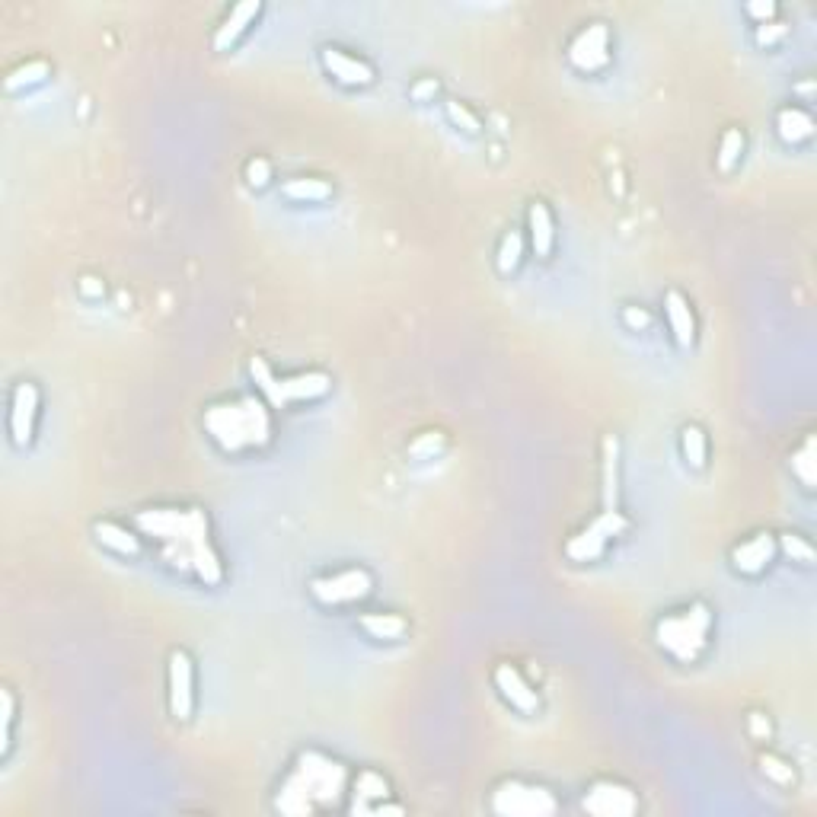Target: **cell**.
<instances>
[{
    "label": "cell",
    "mask_w": 817,
    "mask_h": 817,
    "mask_svg": "<svg viewBox=\"0 0 817 817\" xmlns=\"http://www.w3.org/2000/svg\"><path fill=\"white\" fill-rule=\"evenodd\" d=\"M141 537L154 543L160 562L173 572H189L205 588H218L224 581V559L211 537L208 511L198 505H157L135 514Z\"/></svg>",
    "instance_id": "cell-1"
},
{
    "label": "cell",
    "mask_w": 817,
    "mask_h": 817,
    "mask_svg": "<svg viewBox=\"0 0 817 817\" xmlns=\"http://www.w3.org/2000/svg\"><path fill=\"white\" fill-rule=\"evenodd\" d=\"M348 786H352V773L342 760L323 750H300L291 773L281 779L275 808L291 817L339 808Z\"/></svg>",
    "instance_id": "cell-2"
},
{
    "label": "cell",
    "mask_w": 817,
    "mask_h": 817,
    "mask_svg": "<svg viewBox=\"0 0 817 817\" xmlns=\"http://www.w3.org/2000/svg\"><path fill=\"white\" fill-rule=\"evenodd\" d=\"M205 435L224 454H249L272 441V406L262 396H233L202 412Z\"/></svg>",
    "instance_id": "cell-3"
},
{
    "label": "cell",
    "mask_w": 817,
    "mask_h": 817,
    "mask_svg": "<svg viewBox=\"0 0 817 817\" xmlns=\"http://www.w3.org/2000/svg\"><path fill=\"white\" fill-rule=\"evenodd\" d=\"M715 613L706 600H693L683 610L664 613L655 623V642L664 655H671L677 664H696L703 658L712 639Z\"/></svg>",
    "instance_id": "cell-4"
},
{
    "label": "cell",
    "mask_w": 817,
    "mask_h": 817,
    "mask_svg": "<svg viewBox=\"0 0 817 817\" xmlns=\"http://www.w3.org/2000/svg\"><path fill=\"white\" fill-rule=\"evenodd\" d=\"M249 377H253L259 396L272 409H288L300 403H313V399H323L332 390V377L326 371H300L291 377H278L272 371V364L265 358H249Z\"/></svg>",
    "instance_id": "cell-5"
},
{
    "label": "cell",
    "mask_w": 817,
    "mask_h": 817,
    "mask_svg": "<svg viewBox=\"0 0 817 817\" xmlns=\"http://www.w3.org/2000/svg\"><path fill=\"white\" fill-rule=\"evenodd\" d=\"M492 811L502 817H549L559 811L556 795L524 779H505L492 792Z\"/></svg>",
    "instance_id": "cell-6"
},
{
    "label": "cell",
    "mask_w": 817,
    "mask_h": 817,
    "mask_svg": "<svg viewBox=\"0 0 817 817\" xmlns=\"http://www.w3.org/2000/svg\"><path fill=\"white\" fill-rule=\"evenodd\" d=\"M626 530H629V518L623 511H600L588 527H581L575 537H569V543H565V556H569L572 562H594L604 556L607 546L616 537H623Z\"/></svg>",
    "instance_id": "cell-7"
},
{
    "label": "cell",
    "mask_w": 817,
    "mask_h": 817,
    "mask_svg": "<svg viewBox=\"0 0 817 817\" xmlns=\"http://www.w3.org/2000/svg\"><path fill=\"white\" fill-rule=\"evenodd\" d=\"M374 591V575L358 565V569H342L332 572L323 578L310 581V597L323 607H345V604H358V600L371 597Z\"/></svg>",
    "instance_id": "cell-8"
},
{
    "label": "cell",
    "mask_w": 817,
    "mask_h": 817,
    "mask_svg": "<svg viewBox=\"0 0 817 817\" xmlns=\"http://www.w3.org/2000/svg\"><path fill=\"white\" fill-rule=\"evenodd\" d=\"M166 699L176 722H189L195 712V664L186 648H173L166 658Z\"/></svg>",
    "instance_id": "cell-9"
},
{
    "label": "cell",
    "mask_w": 817,
    "mask_h": 817,
    "mask_svg": "<svg viewBox=\"0 0 817 817\" xmlns=\"http://www.w3.org/2000/svg\"><path fill=\"white\" fill-rule=\"evenodd\" d=\"M610 26L607 23H588L575 32V39L569 42V64L581 74H600L610 64Z\"/></svg>",
    "instance_id": "cell-10"
},
{
    "label": "cell",
    "mask_w": 817,
    "mask_h": 817,
    "mask_svg": "<svg viewBox=\"0 0 817 817\" xmlns=\"http://www.w3.org/2000/svg\"><path fill=\"white\" fill-rule=\"evenodd\" d=\"M42 409V393L32 380L13 383L10 390V441L16 447H29L36 438V422Z\"/></svg>",
    "instance_id": "cell-11"
},
{
    "label": "cell",
    "mask_w": 817,
    "mask_h": 817,
    "mask_svg": "<svg viewBox=\"0 0 817 817\" xmlns=\"http://www.w3.org/2000/svg\"><path fill=\"white\" fill-rule=\"evenodd\" d=\"M581 808L594 817H632L639 811V795L616 779H594L581 798Z\"/></svg>",
    "instance_id": "cell-12"
},
{
    "label": "cell",
    "mask_w": 817,
    "mask_h": 817,
    "mask_svg": "<svg viewBox=\"0 0 817 817\" xmlns=\"http://www.w3.org/2000/svg\"><path fill=\"white\" fill-rule=\"evenodd\" d=\"M320 61H323L326 74L336 83H342V87H355V90L358 87H371L374 77H377L371 61L345 52V48H339V45H323L320 48Z\"/></svg>",
    "instance_id": "cell-13"
},
{
    "label": "cell",
    "mask_w": 817,
    "mask_h": 817,
    "mask_svg": "<svg viewBox=\"0 0 817 817\" xmlns=\"http://www.w3.org/2000/svg\"><path fill=\"white\" fill-rule=\"evenodd\" d=\"M492 683H495L498 696H502L511 709H518L521 715H537L540 712L537 690L530 687V683L524 680V674L514 668V664H498V668L492 671Z\"/></svg>",
    "instance_id": "cell-14"
},
{
    "label": "cell",
    "mask_w": 817,
    "mask_h": 817,
    "mask_svg": "<svg viewBox=\"0 0 817 817\" xmlns=\"http://www.w3.org/2000/svg\"><path fill=\"white\" fill-rule=\"evenodd\" d=\"M776 537L770 530H760L754 537L741 540L735 549H731V569L741 575H760L770 569V562L776 559Z\"/></svg>",
    "instance_id": "cell-15"
},
{
    "label": "cell",
    "mask_w": 817,
    "mask_h": 817,
    "mask_svg": "<svg viewBox=\"0 0 817 817\" xmlns=\"http://www.w3.org/2000/svg\"><path fill=\"white\" fill-rule=\"evenodd\" d=\"M259 13H262V0H240V4H233L230 13L218 23V29H214V36H211L214 52H230V48L249 32V26L259 20Z\"/></svg>",
    "instance_id": "cell-16"
},
{
    "label": "cell",
    "mask_w": 817,
    "mask_h": 817,
    "mask_svg": "<svg viewBox=\"0 0 817 817\" xmlns=\"http://www.w3.org/2000/svg\"><path fill=\"white\" fill-rule=\"evenodd\" d=\"M600 450V511H620V441L607 435Z\"/></svg>",
    "instance_id": "cell-17"
},
{
    "label": "cell",
    "mask_w": 817,
    "mask_h": 817,
    "mask_svg": "<svg viewBox=\"0 0 817 817\" xmlns=\"http://www.w3.org/2000/svg\"><path fill=\"white\" fill-rule=\"evenodd\" d=\"M527 240L537 259H549L556 246V221L546 202H530L527 208Z\"/></svg>",
    "instance_id": "cell-18"
},
{
    "label": "cell",
    "mask_w": 817,
    "mask_h": 817,
    "mask_svg": "<svg viewBox=\"0 0 817 817\" xmlns=\"http://www.w3.org/2000/svg\"><path fill=\"white\" fill-rule=\"evenodd\" d=\"M664 320H668V329L680 348H690L696 342V316H693L690 300L680 291L664 294Z\"/></svg>",
    "instance_id": "cell-19"
},
{
    "label": "cell",
    "mask_w": 817,
    "mask_h": 817,
    "mask_svg": "<svg viewBox=\"0 0 817 817\" xmlns=\"http://www.w3.org/2000/svg\"><path fill=\"white\" fill-rule=\"evenodd\" d=\"M93 537L99 546L112 549L115 556H128V559H138L141 556V537L135 530H128L125 524H115V521H96L93 524Z\"/></svg>",
    "instance_id": "cell-20"
},
{
    "label": "cell",
    "mask_w": 817,
    "mask_h": 817,
    "mask_svg": "<svg viewBox=\"0 0 817 817\" xmlns=\"http://www.w3.org/2000/svg\"><path fill=\"white\" fill-rule=\"evenodd\" d=\"M776 135L782 144H802L814 135V119L802 106H782L776 112Z\"/></svg>",
    "instance_id": "cell-21"
},
{
    "label": "cell",
    "mask_w": 817,
    "mask_h": 817,
    "mask_svg": "<svg viewBox=\"0 0 817 817\" xmlns=\"http://www.w3.org/2000/svg\"><path fill=\"white\" fill-rule=\"evenodd\" d=\"M358 626L368 632L374 642H403L409 636V623L399 613H364Z\"/></svg>",
    "instance_id": "cell-22"
},
{
    "label": "cell",
    "mask_w": 817,
    "mask_h": 817,
    "mask_svg": "<svg viewBox=\"0 0 817 817\" xmlns=\"http://www.w3.org/2000/svg\"><path fill=\"white\" fill-rule=\"evenodd\" d=\"M281 195L291 198V202H326V198H332V186L326 179L320 176H294L288 182H281Z\"/></svg>",
    "instance_id": "cell-23"
},
{
    "label": "cell",
    "mask_w": 817,
    "mask_h": 817,
    "mask_svg": "<svg viewBox=\"0 0 817 817\" xmlns=\"http://www.w3.org/2000/svg\"><path fill=\"white\" fill-rule=\"evenodd\" d=\"M680 454L687 460L690 470H706V460H709V441H706V431L699 425H683L680 431Z\"/></svg>",
    "instance_id": "cell-24"
},
{
    "label": "cell",
    "mask_w": 817,
    "mask_h": 817,
    "mask_svg": "<svg viewBox=\"0 0 817 817\" xmlns=\"http://www.w3.org/2000/svg\"><path fill=\"white\" fill-rule=\"evenodd\" d=\"M48 74H52V64H48L45 58L23 61L20 68H13V71L4 77V90H7V93H20V90H26V87H36V83H42Z\"/></svg>",
    "instance_id": "cell-25"
},
{
    "label": "cell",
    "mask_w": 817,
    "mask_h": 817,
    "mask_svg": "<svg viewBox=\"0 0 817 817\" xmlns=\"http://www.w3.org/2000/svg\"><path fill=\"white\" fill-rule=\"evenodd\" d=\"M524 262V233L521 230H508L502 243H498V253H495V265L502 275H514L521 269Z\"/></svg>",
    "instance_id": "cell-26"
},
{
    "label": "cell",
    "mask_w": 817,
    "mask_h": 817,
    "mask_svg": "<svg viewBox=\"0 0 817 817\" xmlns=\"http://www.w3.org/2000/svg\"><path fill=\"white\" fill-rule=\"evenodd\" d=\"M744 147H747V138L741 128H728L722 141H719V154H715V166H719V173H731L735 166L741 163L744 157Z\"/></svg>",
    "instance_id": "cell-27"
},
{
    "label": "cell",
    "mask_w": 817,
    "mask_h": 817,
    "mask_svg": "<svg viewBox=\"0 0 817 817\" xmlns=\"http://www.w3.org/2000/svg\"><path fill=\"white\" fill-rule=\"evenodd\" d=\"M352 789H355V798H387L390 795V782L383 779L380 773H374V770H361L352 779Z\"/></svg>",
    "instance_id": "cell-28"
},
{
    "label": "cell",
    "mask_w": 817,
    "mask_h": 817,
    "mask_svg": "<svg viewBox=\"0 0 817 817\" xmlns=\"http://www.w3.org/2000/svg\"><path fill=\"white\" fill-rule=\"evenodd\" d=\"M760 773L766 779H773L776 786H792V782H795L792 763L786 757H779V754H760Z\"/></svg>",
    "instance_id": "cell-29"
},
{
    "label": "cell",
    "mask_w": 817,
    "mask_h": 817,
    "mask_svg": "<svg viewBox=\"0 0 817 817\" xmlns=\"http://www.w3.org/2000/svg\"><path fill=\"white\" fill-rule=\"evenodd\" d=\"M444 112H447V119L454 122L460 131H466V135H479V131H482L479 115L470 106H466V103H460V99H447Z\"/></svg>",
    "instance_id": "cell-30"
},
{
    "label": "cell",
    "mask_w": 817,
    "mask_h": 817,
    "mask_svg": "<svg viewBox=\"0 0 817 817\" xmlns=\"http://www.w3.org/2000/svg\"><path fill=\"white\" fill-rule=\"evenodd\" d=\"M0 754H10V747H13V722H16V699L10 690L0 693Z\"/></svg>",
    "instance_id": "cell-31"
},
{
    "label": "cell",
    "mask_w": 817,
    "mask_h": 817,
    "mask_svg": "<svg viewBox=\"0 0 817 817\" xmlns=\"http://www.w3.org/2000/svg\"><path fill=\"white\" fill-rule=\"evenodd\" d=\"M792 473L798 476V482H802L805 489H814V438H808L792 454Z\"/></svg>",
    "instance_id": "cell-32"
},
{
    "label": "cell",
    "mask_w": 817,
    "mask_h": 817,
    "mask_svg": "<svg viewBox=\"0 0 817 817\" xmlns=\"http://www.w3.org/2000/svg\"><path fill=\"white\" fill-rule=\"evenodd\" d=\"M776 546H779L782 553H786L792 562H802V565H811V562H814V546L802 537V533H782Z\"/></svg>",
    "instance_id": "cell-33"
},
{
    "label": "cell",
    "mask_w": 817,
    "mask_h": 817,
    "mask_svg": "<svg viewBox=\"0 0 817 817\" xmlns=\"http://www.w3.org/2000/svg\"><path fill=\"white\" fill-rule=\"evenodd\" d=\"M786 36H789V26H786V23H779V20L754 26V39H757L760 48H773L776 42H782Z\"/></svg>",
    "instance_id": "cell-34"
},
{
    "label": "cell",
    "mask_w": 817,
    "mask_h": 817,
    "mask_svg": "<svg viewBox=\"0 0 817 817\" xmlns=\"http://www.w3.org/2000/svg\"><path fill=\"white\" fill-rule=\"evenodd\" d=\"M269 179H272V163L265 157H253L246 163V182L253 189H265L269 186Z\"/></svg>",
    "instance_id": "cell-35"
},
{
    "label": "cell",
    "mask_w": 817,
    "mask_h": 817,
    "mask_svg": "<svg viewBox=\"0 0 817 817\" xmlns=\"http://www.w3.org/2000/svg\"><path fill=\"white\" fill-rule=\"evenodd\" d=\"M744 13L750 16V20H754V26L773 23L776 13H779V4H776V0H766V4H744Z\"/></svg>",
    "instance_id": "cell-36"
},
{
    "label": "cell",
    "mask_w": 817,
    "mask_h": 817,
    "mask_svg": "<svg viewBox=\"0 0 817 817\" xmlns=\"http://www.w3.org/2000/svg\"><path fill=\"white\" fill-rule=\"evenodd\" d=\"M438 93H441L438 77H422V80H415L412 87H409V96L419 99V103H428V99H435Z\"/></svg>",
    "instance_id": "cell-37"
},
{
    "label": "cell",
    "mask_w": 817,
    "mask_h": 817,
    "mask_svg": "<svg viewBox=\"0 0 817 817\" xmlns=\"http://www.w3.org/2000/svg\"><path fill=\"white\" fill-rule=\"evenodd\" d=\"M623 323L629 329H648L652 326V316H648L642 307H623Z\"/></svg>",
    "instance_id": "cell-38"
},
{
    "label": "cell",
    "mask_w": 817,
    "mask_h": 817,
    "mask_svg": "<svg viewBox=\"0 0 817 817\" xmlns=\"http://www.w3.org/2000/svg\"><path fill=\"white\" fill-rule=\"evenodd\" d=\"M77 291H80L83 297L96 300V297H103V294H106V285H103L99 278H93V275H83V278L77 281Z\"/></svg>",
    "instance_id": "cell-39"
},
{
    "label": "cell",
    "mask_w": 817,
    "mask_h": 817,
    "mask_svg": "<svg viewBox=\"0 0 817 817\" xmlns=\"http://www.w3.org/2000/svg\"><path fill=\"white\" fill-rule=\"evenodd\" d=\"M747 725H750V735H754L757 741H766L770 738V722H766V715L763 712H750V719H747Z\"/></svg>",
    "instance_id": "cell-40"
}]
</instances>
